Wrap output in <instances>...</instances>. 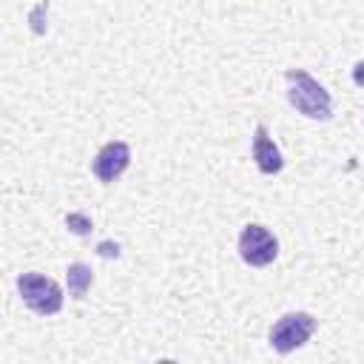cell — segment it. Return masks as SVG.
I'll return each mask as SVG.
<instances>
[{"label":"cell","mask_w":364,"mask_h":364,"mask_svg":"<svg viewBox=\"0 0 364 364\" xmlns=\"http://www.w3.org/2000/svg\"><path fill=\"white\" fill-rule=\"evenodd\" d=\"M313 330H316V318L310 316V313H287V316H282L273 327H270V347L276 350V353H293V350H299L310 336H313Z\"/></svg>","instance_id":"3"},{"label":"cell","mask_w":364,"mask_h":364,"mask_svg":"<svg viewBox=\"0 0 364 364\" xmlns=\"http://www.w3.org/2000/svg\"><path fill=\"white\" fill-rule=\"evenodd\" d=\"M239 256L250 267H267L279 256V239L264 225H245L239 233Z\"/></svg>","instance_id":"4"},{"label":"cell","mask_w":364,"mask_h":364,"mask_svg":"<svg viewBox=\"0 0 364 364\" xmlns=\"http://www.w3.org/2000/svg\"><path fill=\"white\" fill-rule=\"evenodd\" d=\"M284 80H287V100L299 114H304L310 119H330L333 117V100H330L327 88L318 80H313L304 68L284 71Z\"/></svg>","instance_id":"1"},{"label":"cell","mask_w":364,"mask_h":364,"mask_svg":"<svg viewBox=\"0 0 364 364\" xmlns=\"http://www.w3.org/2000/svg\"><path fill=\"white\" fill-rule=\"evenodd\" d=\"M128 165H131V148H128V142L114 139V142H105V145L97 151V156H94V162H91V171H94V176H97L100 182L108 185V182L119 179Z\"/></svg>","instance_id":"5"},{"label":"cell","mask_w":364,"mask_h":364,"mask_svg":"<svg viewBox=\"0 0 364 364\" xmlns=\"http://www.w3.org/2000/svg\"><path fill=\"white\" fill-rule=\"evenodd\" d=\"M65 282H68V296H71V299H82L85 290H88L91 282H94V273H91L88 264L74 262V264H68V270H65Z\"/></svg>","instance_id":"7"},{"label":"cell","mask_w":364,"mask_h":364,"mask_svg":"<svg viewBox=\"0 0 364 364\" xmlns=\"http://www.w3.org/2000/svg\"><path fill=\"white\" fill-rule=\"evenodd\" d=\"M353 80H355V85H364V60L355 63V68H353Z\"/></svg>","instance_id":"9"},{"label":"cell","mask_w":364,"mask_h":364,"mask_svg":"<svg viewBox=\"0 0 364 364\" xmlns=\"http://www.w3.org/2000/svg\"><path fill=\"white\" fill-rule=\"evenodd\" d=\"M17 290L20 299L28 310H34L37 316H54L63 307V290L54 279L43 276V273H23L17 279Z\"/></svg>","instance_id":"2"},{"label":"cell","mask_w":364,"mask_h":364,"mask_svg":"<svg viewBox=\"0 0 364 364\" xmlns=\"http://www.w3.org/2000/svg\"><path fill=\"white\" fill-rule=\"evenodd\" d=\"M65 225H68V230H74V233H80V236H85V233L91 230V219L82 216V213H68V216H65Z\"/></svg>","instance_id":"8"},{"label":"cell","mask_w":364,"mask_h":364,"mask_svg":"<svg viewBox=\"0 0 364 364\" xmlns=\"http://www.w3.org/2000/svg\"><path fill=\"white\" fill-rule=\"evenodd\" d=\"M250 154H253V162L262 173H279L284 168V159H282V151L279 145L270 139L267 128L259 122L256 131H253V142H250Z\"/></svg>","instance_id":"6"}]
</instances>
